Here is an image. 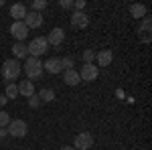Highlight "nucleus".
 Here are the masks:
<instances>
[{"label": "nucleus", "instance_id": "f257e3e1", "mask_svg": "<svg viewBox=\"0 0 152 150\" xmlns=\"http://www.w3.org/2000/svg\"><path fill=\"white\" fill-rule=\"evenodd\" d=\"M20 73H23V65H20L16 59H6V61H4V65H2V77L8 81V83H12L14 79H18Z\"/></svg>", "mask_w": 152, "mask_h": 150}, {"label": "nucleus", "instance_id": "f03ea898", "mask_svg": "<svg viewBox=\"0 0 152 150\" xmlns=\"http://www.w3.org/2000/svg\"><path fill=\"white\" fill-rule=\"evenodd\" d=\"M24 71H26V77H28L31 81L41 79V77H43V63H41V59H37V57H26Z\"/></svg>", "mask_w": 152, "mask_h": 150}, {"label": "nucleus", "instance_id": "7ed1b4c3", "mask_svg": "<svg viewBox=\"0 0 152 150\" xmlns=\"http://www.w3.org/2000/svg\"><path fill=\"white\" fill-rule=\"evenodd\" d=\"M26 49H28V57H41V55H45L49 51V43L45 37H37V39H33L28 45H26Z\"/></svg>", "mask_w": 152, "mask_h": 150}, {"label": "nucleus", "instance_id": "20e7f679", "mask_svg": "<svg viewBox=\"0 0 152 150\" xmlns=\"http://www.w3.org/2000/svg\"><path fill=\"white\" fill-rule=\"evenodd\" d=\"M6 130H8V134L12 138H24L26 132H28V126H26L24 120H10V124L6 126Z\"/></svg>", "mask_w": 152, "mask_h": 150}, {"label": "nucleus", "instance_id": "39448f33", "mask_svg": "<svg viewBox=\"0 0 152 150\" xmlns=\"http://www.w3.org/2000/svg\"><path fill=\"white\" fill-rule=\"evenodd\" d=\"M10 35L16 39V43H23L26 35H28V26L23 23V20H16V23L10 24Z\"/></svg>", "mask_w": 152, "mask_h": 150}, {"label": "nucleus", "instance_id": "423d86ee", "mask_svg": "<svg viewBox=\"0 0 152 150\" xmlns=\"http://www.w3.org/2000/svg\"><path fill=\"white\" fill-rule=\"evenodd\" d=\"M97 75H99L97 65H94V63H83L81 71H79V79L81 81H94V79H97Z\"/></svg>", "mask_w": 152, "mask_h": 150}, {"label": "nucleus", "instance_id": "0eeeda50", "mask_svg": "<svg viewBox=\"0 0 152 150\" xmlns=\"http://www.w3.org/2000/svg\"><path fill=\"white\" fill-rule=\"evenodd\" d=\"M91 146H94V136H91L89 132H79V134L75 136V146H73V148L89 150Z\"/></svg>", "mask_w": 152, "mask_h": 150}, {"label": "nucleus", "instance_id": "6e6552de", "mask_svg": "<svg viewBox=\"0 0 152 150\" xmlns=\"http://www.w3.org/2000/svg\"><path fill=\"white\" fill-rule=\"evenodd\" d=\"M23 23L28 26V31H31V29H39V26L43 24V14H41V12L31 10V12H26V16H24Z\"/></svg>", "mask_w": 152, "mask_h": 150}, {"label": "nucleus", "instance_id": "1a4fd4ad", "mask_svg": "<svg viewBox=\"0 0 152 150\" xmlns=\"http://www.w3.org/2000/svg\"><path fill=\"white\" fill-rule=\"evenodd\" d=\"M45 39H47V43H49V45L59 47L61 43H63V41H65V31L57 26V29H53V31H51V33H49V35L45 37Z\"/></svg>", "mask_w": 152, "mask_h": 150}, {"label": "nucleus", "instance_id": "9d476101", "mask_svg": "<svg viewBox=\"0 0 152 150\" xmlns=\"http://www.w3.org/2000/svg\"><path fill=\"white\" fill-rule=\"evenodd\" d=\"M71 24L75 26V29H85L87 24H89V16L85 14V12H73L71 14Z\"/></svg>", "mask_w": 152, "mask_h": 150}, {"label": "nucleus", "instance_id": "9b49d317", "mask_svg": "<svg viewBox=\"0 0 152 150\" xmlns=\"http://www.w3.org/2000/svg\"><path fill=\"white\" fill-rule=\"evenodd\" d=\"M43 69L47 71V73H51V75H57V73H61V59H57V57H51V59H47L45 63H43Z\"/></svg>", "mask_w": 152, "mask_h": 150}, {"label": "nucleus", "instance_id": "f8f14e48", "mask_svg": "<svg viewBox=\"0 0 152 150\" xmlns=\"http://www.w3.org/2000/svg\"><path fill=\"white\" fill-rule=\"evenodd\" d=\"M95 59H97V65H102V67H107V65L114 61V53H112L110 49H102L99 53H95Z\"/></svg>", "mask_w": 152, "mask_h": 150}, {"label": "nucleus", "instance_id": "ddd939ff", "mask_svg": "<svg viewBox=\"0 0 152 150\" xmlns=\"http://www.w3.org/2000/svg\"><path fill=\"white\" fill-rule=\"evenodd\" d=\"M10 16L14 18V23H16V20H24V16H26V6L20 4V2L12 4L10 6Z\"/></svg>", "mask_w": 152, "mask_h": 150}, {"label": "nucleus", "instance_id": "4468645a", "mask_svg": "<svg viewBox=\"0 0 152 150\" xmlns=\"http://www.w3.org/2000/svg\"><path fill=\"white\" fill-rule=\"evenodd\" d=\"M16 87H18V93H20V95H24V97L35 95V85H33V81H26V79H24V81H20Z\"/></svg>", "mask_w": 152, "mask_h": 150}, {"label": "nucleus", "instance_id": "2eb2a0df", "mask_svg": "<svg viewBox=\"0 0 152 150\" xmlns=\"http://www.w3.org/2000/svg\"><path fill=\"white\" fill-rule=\"evenodd\" d=\"M142 33V41L144 43H148L150 41V16H144L142 18V24H140V29H138V35Z\"/></svg>", "mask_w": 152, "mask_h": 150}, {"label": "nucleus", "instance_id": "dca6fc26", "mask_svg": "<svg viewBox=\"0 0 152 150\" xmlns=\"http://www.w3.org/2000/svg\"><path fill=\"white\" fill-rule=\"evenodd\" d=\"M63 81L67 83V85H79L81 83V79H79V71L75 69H69L63 73Z\"/></svg>", "mask_w": 152, "mask_h": 150}, {"label": "nucleus", "instance_id": "f3484780", "mask_svg": "<svg viewBox=\"0 0 152 150\" xmlns=\"http://www.w3.org/2000/svg\"><path fill=\"white\" fill-rule=\"evenodd\" d=\"M12 55H14L16 61H18V59H26L28 57V49H26L24 43H16V45L12 47Z\"/></svg>", "mask_w": 152, "mask_h": 150}, {"label": "nucleus", "instance_id": "a211bd4d", "mask_svg": "<svg viewBox=\"0 0 152 150\" xmlns=\"http://www.w3.org/2000/svg\"><path fill=\"white\" fill-rule=\"evenodd\" d=\"M130 14L134 18H144V16H148V8L144 4H132L130 6Z\"/></svg>", "mask_w": 152, "mask_h": 150}, {"label": "nucleus", "instance_id": "6ab92c4d", "mask_svg": "<svg viewBox=\"0 0 152 150\" xmlns=\"http://www.w3.org/2000/svg\"><path fill=\"white\" fill-rule=\"evenodd\" d=\"M39 100H41V104H49V102L55 100V91H53L51 87H43V89L39 91Z\"/></svg>", "mask_w": 152, "mask_h": 150}, {"label": "nucleus", "instance_id": "aec40b11", "mask_svg": "<svg viewBox=\"0 0 152 150\" xmlns=\"http://www.w3.org/2000/svg\"><path fill=\"white\" fill-rule=\"evenodd\" d=\"M6 100H14V97H18V87H16V83H6Z\"/></svg>", "mask_w": 152, "mask_h": 150}, {"label": "nucleus", "instance_id": "412c9836", "mask_svg": "<svg viewBox=\"0 0 152 150\" xmlns=\"http://www.w3.org/2000/svg\"><path fill=\"white\" fill-rule=\"evenodd\" d=\"M73 65H75V63H73V59H71V57H63V59H61V69H63V71L75 69Z\"/></svg>", "mask_w": 152, "mask_h": 150}, {"label": "nucleus", "instance_id": "4be33fe9", "mask_svg": "<svg viewBox=\"0 0 152 150\" xmlns=\"http://www.w3.org/2000/svg\"><path fill=\"white\" fill-rule=\"evenodd\" d=\"M83 63H94V59H95V53L94 51H91V49H85V51H83Z\"/></svg>", "mask_w": 152, "mask_h": 150}, {"label": "nucleus", "instance_id": "5701e85b", "mask_svg": "<svg viewBox=\"0 0 152 150\" xmlns=\"http://www.w3.org/2000/svg\"><path fill=\"white\" fill-rule=\"evenodd\" d=\"M10 124V116L6 114L4 110H0V128H6Z\"/></svg>", "mask_w": 152, "mask_h": 150}, {"label": "nucleus", "instance_id": "b1692460", "mask_svg": "<svg viewBox=\"0 0 152 150\" xmlns=\"http://www.w3.org/2000/svg\"><path fill=\"white\" fill-rule=\"evenodd\" d=\"M43 8H47V0H35V2H33V10L35 12L43 10Z\"/></svg>", "mask_w": 152, "mask_h": 150}, {"label": "nucleus", "instance_id": "393cba45", "mask_svg": "<svg viewBox=\"0 0 152 150\" xmlns=\"http://www.w3.org/2000/svg\"><path fill=\"white\" fill-rule=\"evenodd\" d=\"M28 105H31L33 110H37V108L41 105V100H39V95H31V97H28Z\"/></svg>", "mask_w": 152, "mask_h": 150}, {"label": "nucleus", "instance_id": "a878e982", "mask_svg": "<svg viewBox=\"0 0 152 150\" xmlns=\"http://www.w3.org/2000/svg\"><path fill=\"white\" fill-rule=\"evenodd\" d=\"M73 8L77 12H83V8H85V0H75L73 2Z\"/></svg>", "mask_w": 152, "mask_h": 150}, {"label": "nucleus", "instance_id": "bb28decb", "mask_svg": "<svg viewBox=\"0 0 152 150\" xmlns=\"http://www.w3.org/2000/svg\"><path fill=\"white\" fill-rule=\"evenodd\" d=\"M61 8H73V0H59Z\"/></svg>", "mask_w": 152, "mask_h": 150}, {"label": "nucleus", "instance_id": "cd10ccee", "mask_svg": "<svg viewBox=\"0 0 152 150\" xmlns=\"http://www.w3.org/2000/svg\"><path fill=\"white\" fill-rule=\"evenodd\" d=\"M8 136V130L6 128H0V138H6Z\"/></svg>", "mask_w": 152, "mask_h": 150}, {"label": "nucleus", "instance_id": "c85d7f7f", "mask_svg": "<svg viewBox=\"0 0 152 150\" xmlns=\"http://www.w3.org/2000/svg\"><path fill=\"white\" fill-rule=\"evenodd\" d=\"M6 102H8V100H6V95H4V93H0V105H4Z\"/></svg>", "mask_w": 152, "mask_h": 150}, {"label": "nucleus", "instance_id": "c756f323", "mask_svg": "<svg viewBox=\"0 0 152 150\" xmlns=\"http://www.w3.org/2000/svg\"><path fill=\"white\" fill-rule=\"evenodd\" d=\"M59 150H75V148H73V146H61Z\"/></svg>", "mask_w": 152, "mask_h": 150}, {"label": "nucleus", "instance_id": "7c9ffc66", "mask_svg": "<svg viewBox=\"0 0 152 150\" xmlns=\"http://www.w3.org/2000/svg\"><path fill=\"white\" fill-rule=\"evenodd\" d=\"M0 6H4V0H0Z\"/></svg>", "mask_w": 152, "mask_h": 150}]
</instances>
